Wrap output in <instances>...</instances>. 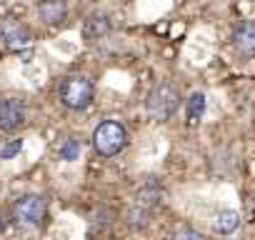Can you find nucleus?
<instances>
[{
  "label": "nucleus",
  "instance_id": "obj_1",
  "mask_svg": "<svg viewBox=\"0 0 255 240\" xmlns=\"http://www.w3.org/2000/svg\"><path fill=\"white\" fill-rule=\"evenodd\" d=\"M58 98L70 110H85L95 98V85L85 75H65L58 85Z\"/></svg>",
  "mask_w": 255,
  "mask_h": 240
},
{
  "label": "nucleus",
  "instance_id": "obj_2",
  "mask_svg": "<svg viewBox=\"0 0 255 240\" xmlns=\"http://www.w3.org/2000/svg\"><path fill=\"white\" fill-rule=\"evenodd\" d=\"M178 108H180V93L170 83H158L145 98V110L153 120H158V123L170 120L178 113Z\"/></svg>",
  "mask_w": 255,
  "mask_h": 240
},
{
  "label": "nucleus",
  "instance_id": "obj_3",
  "mask_svg": "<svg viewBox=\"0 0 255 240\" xmlns=\"http://www.w3.org/2000/svg\"><path fill=\"white\" fill-rule=\"evenodd\" d=\"M125 145H128V130H125L123 123H118V120H103L93 133V148L103 158L118 155Z\"/></svg>",
  "mask_w": 255,
  "mask_h": 240
},
{
  "label": "nucleus",
  "instance_id": "obj_4",
  "mask_svg": "<svg viewBox=\"0 0 255 240\" xmlns=\"http://www.w3.org/2000/svg\"><path fill=\"white\" fill-rule=\"evenodd\" d=\"M45 200L40 195H20L13 208H10V215H13V223L20 225V228H40L43 220H45Z\"/></svg>",
  "mask_w": 255,
  "mask_h": 240
},
{
  "label": "nucleus",
  "instance_id": "obj_5",
  "mask_svg": "<svg viewBox=\"0 0 255 240\" xmlns=\"http://www.w3.org/2000/svg\"><path fill=\"white\" fill-rule=\"evenodd\" d=\"M0 43L10 53H25L33 48V33L18 20H5L0 25Z\"/></svg>",
  "mask_w": 255,
  "mask_h": 240
},
{
  "label": "nucleus",
  "instance_id": "obj_6",
  "mask_svg": "<svg viewBox=\"0 0 255 240\" xmlns=\"http://www.w3.org/2000/svg\"><path fill=\"white\" fill-rule=\"evenodd\" d=\"M28 123V108L18 98H3L0 100V130L15 133Z\"/></svg>",
  "mask_w": 255,
  "mask_h": 240
},
{
  "label": "nucleus",
  "instance_id": "obj_7",
  "mask_svg": "<svg viewBox=\"0 0 255 240\" xmlns=\"http://www.w3.org/2000/svg\"><path fill=\"white\" fill-rule=\"evenodd\" d=\"M110 33H113V18H110V13H105V10H95V13H90V15L83 20V38H85V40L98 43V40L108 38Z\"/></svg>",
  "mask_w": 255,
  "mask_h": 240
},
{
  "label": "nucleus",
  "instance_id": "obj_8",
  "mask_svg": "<svg viewBox=\"0 0 255 240\" xmlns=\"http://www.w3.org/2000/svg\"><path fill=\"white\" fill-rule=\"evenodd\" d=\"M233 48L243 58H255V20H245L233 30Z\"/></svg>",
  "mask_w": 255,
  "mask_h": 240
},
{
  "label": "nucleus",
  "instance_id": "obj_9",
  "mask_svg": "<svg viewBox=\"0 0 255 240\" xmlns=\"http://www.w3.org/2000/svg\"><path fill=\"white\" fill-rule=\"evenodd\" d=\"M38 18L45 25H60L68 18V0H40Z\"/></svg>",
  "mask_w": 255,
  "mask_h": 240
},
{
  "label": "nucleus",
  "instance_id": "obj_10",
  "mask_svg": "<svg viewBox=\"0 0 255 240\" xmlns=\"http://www.w3.org/2000/svg\"><path fill=\"white\" fill-rule=\"evenodd\" d=\"M240 228V213L238 210H220L213 215V233L218 235H233Z\"/></svg>",
  "mask_w": 255,
  "mask_h": 240
},
{
  "label": "nucleus",
  "instance_id": "obj_11",
  "mask_svg": "<svg viewBox=\"0 0 255 240\" xmlns=\"http://www.w3.org/2000/svg\"><path fill=\"white\" fill-rule=\"evenodd\" d=\"M205 108H208L205 93H200V90L190 93V98L185 100V118H188V123H190V125L200 123L203 115H205Z\"/></svg>",
  "mask_w": 255,
  "mask_h": 240
},
{
  "label": "nucleus",
  "instance_id": "obj_12",
  "mask_svg": "<svg viewBox=\"0 0 255 240\" xmlns=\"http://www.w3.org/2000/svg\"><path fill=\"white\" fill-rule=\"evenodd\" d=\"M125 223H128V228H130V230H143V228H148V223H150V208L135 203L130 210L125 213Z\"/></svg>",
  "mask_w": 255,
  "mask_h": 240
},
{
  "label": "nucleus",
  "instance_id": "obj_13",
  "mask_svg": "<svg viewBox=\"0 0 255 240\" xmlns=\"http://www.w3.org/2000/svg\"><path fill=\"white\" fill-rule=\"evenodd\" d=\"M160 200H163V190H160V185H158V183H145V185L138 190V195H135V203L148 205V208L158 205Z\"/></svg>",
  "mask_w": 255,
  "mask_h": 240
},
{
  "label": "nucleus",
  "instance_id": "obj_14",
  "mask_svg": "<svg viewBox=\"0 0 255 240\" xmlns=\"http://www.w3.org/2000/svg\"><path fill=\"white\" fill-rule=\"evenodd\" d=\"M58 155H60V160H65V163L78 160V158H80V143H78L75 138H63L60 145H58Z\"/></svg>",
  "mask_w": 255,
  "mask_h": 240
},
{
  "label": "nucleus",
  "instance_id": "obj_15",
  "mask_svg": "<svg viewBox=\"0 0 255 240\" xmlns=\"http://www.w3.org/2000/svg\"><path fill=\"white\" fill-rule=\"evenodd\" d=\"M20 150H23V140H8L3 148H0V160H13L15 155H20Z\"/></svg>",
  "mask_w": 255,
  "mask_h": 240
},
{
  "label": "nucleus",
  "instance_id": "obj_16",
  "mask_svg": "<svg viewBox=\"0 0 255 240\" xmlns=\"http://www.w3.org/2000/svg\"><path fill=\"white\" fill-rule=\"evenodd\" d=\"M173 235H175V238H193V240H200V238H203V233H198V230H193V228H178Z\"/></svg>",
  "mask_w": 255,
  "mask_h": 240
},
{
  "label": "nucleus",
  "instance_id": "obj_17",
  "mask_svg": "<svg viewBox=\"0 0 255 240\" xmlns=\"http://www.w3.org/2000/svg\"><path fill=\"white\" fill-rule=\"evenodd\" d=\"M5 225H8V223H5V215H3V213H0V233H3V230H5Z\"/></svg>",
  "mask_w": 255,
  "mask_h": 240
}]
</instances>
